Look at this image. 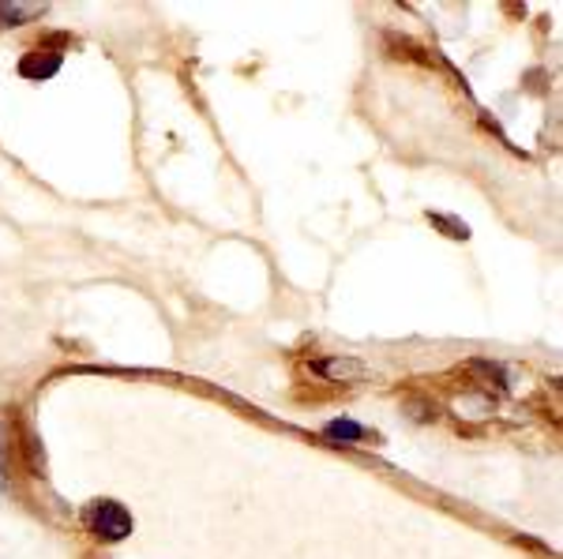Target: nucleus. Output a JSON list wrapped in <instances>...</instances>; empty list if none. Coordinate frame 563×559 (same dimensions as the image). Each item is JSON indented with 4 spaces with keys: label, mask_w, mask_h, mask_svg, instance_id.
<instances>
[{
    "label": "nucleus",
    "mask_w": 563,
    "mask_h": 559,
    "mask_svg": "<svg viewBox=\"0 0 563 559\" xmlns=\"http://www.w3.org/2000/svg\"><path fill=\"white\" fill-rule=\"evenodd\" d=\"M87 526H90V534L98 540H106V545H117V540L132 537V515H129V507L117 500H90Z\"/></svg>",
    "instance_id": "nucleus-1"
},
{
    "label": "nucleus",
    "mask_w": 563,
    "mask_h": 559,
    "mask_svg": "<svg viewBox=\"0 0 563 559\" xmlns=\"http://www.w3.org/2000/svg\"><path fill=\"white\" fill-rule=\"evenodd\" d=\"M312 368L327 383H357V380H368L372 376L357 357H320Z\"/></svg>",
    "instance_id": "nucleus-2"
},
{
    "label": "nucleus",
    "mask_w": 563,
    "mask_h": 559,
    "mask_svg": "<svg viewBox=\"0 0 563 559\" xmlns=\"http://www.w3.org/2000/svg\"><path fill=\"white\" fill-rule=\"evenodd\" d=\"M60 53H53V49H34V53H26V57L20 60V76L23 79H49V76H57L60 71Z\"/></svg>",
    "instance_id": "nucleus-3"
},
{
    "label": "nucleus",
    "mask_w": 563,
    "mask_h": 559,
    "mask_svg": "<svg viewBox=\"0 0 563 559\" xmlns=\"http://www.w3.org/2000/svg\"><path fill=\"white\" fill-rule=\"evenodd\" d=\"M331 439H339V444H361V439L368 436L365 428L357 425V421H346V417H339V421H331V425L323 428Z\"/></svg>",
    "instance_id": "nucleus-4"
},
{
    "label": "nucleus",
    "mask_w": 563,
    "mask_h": 559,
    "mask_svg": "<svg viewBox=\"0 0 563 559\" xmlns=\"http://www.w3.org/2000/svg\"><path fill=\"white\" fill-rule=\"evenodd\" d=\"M45 12L42 4H0V23H23V20H38Z\"/></svg>",
    "instance_id": "nucleus-5"
},
{
    "label": "nucleus",
    "mask_w": 563,
    "mask_h": 559,
    "mask_svg": "<svg viewBox=\"0 0 563 559\" xmlns=\"http://www.w3.org/2000/svg\"><path fill=\"white\" fill-rule=\"evenodd\" d=\"M4 450H8V447H4V428H0V489L8 484V481H4Z\"/></svg>",
    "instance_id": "nucleus-6"
}]
</instances>
